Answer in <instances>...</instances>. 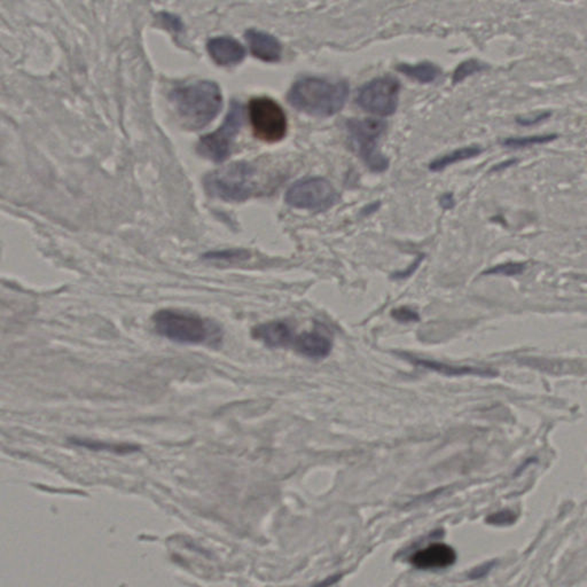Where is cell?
Here are the masks:
<instances>
[{
    "label": "cell",
    "mask_w": 587,
    "mask_h": 587,
    "mask_svg": "<svg viewBox=\"0 0 587 587\" xmlns=\"http://www.w3.org/2000/svg\"><path fill=\"white\" fill-rule=\"evenodd\" d=\"M151 322L158 335L176 343L218 345L224 335L222 327L216 321L174 309L156 312Z\"/></svg>",
    "instance_id": "obj_1"
},
{
    "label": "cell",
    "mask_w": 587,
    "mask_h": 587,
    "mask_svg": "<svg viewBox=\"0 0 587 587\" xmlns=\"http://www.w3.org/2000/svg\"><path fill=\"white\" fill-rule=\"evenodd\" d=\"M177 114L184 126L200 130L208 126L222 110V91L215 82L199 80L171 92Z\"/></svg>",
    "instance_id": "obj_2"
},
{
    "label": "cell",
    "mask_w": 587,
    "mask_h": 587,
    "mask_svg": "<svg viewBox=\"0 0 587 587\" xmlns=\"http://www.w3.org/2000/svg\"><path fill=\"white\" fill-rule=\"evenodd\" d=\"M349 96V85L343 80L329 82L306 77L297 80L289 91L290 105L299 112L315 117H329L343 108Z\"/></svg>",
    "instance_id": "obj_3"
},
{
    "label": "cell",
    "mask_w": 587,
    "mask_h": 587,
    "mask_svg": "<svg viewBox=\"0 0 587 587\" xmlns=\"http://www.w3.org/2000/svg\"><path fill=\"white\" fill-rule=\"evenodd\" d=\"M255 172V168L247 162L228 164L205 178V188L224 201L242 202L254 192Z\"/></svg>",
    "instance_id": "obj_4"
},
{
    "label": "cell",
    "mask_w": 587,
    "mask_h": 587,
    "mask_svg": "<svg viewBox=\"0 0 587 587\" xmlns=\"http://www.w3.org/2000/svg\"><path fill=\"white\" fill-rule=\"evenodd\" d=\"M347 128L366 165L374 172H385L389 168V160L380 151L378 142L387 128V123L380 119H350Z\"/></svg>",
    "instance_id": "obj_5"
},
{
    "label": "cell",
    "mask_w": 587,
    "mask_h": 587,
    "mask_svg": "<svg viewBox=\"0 0 587 587\" xmlns=\"http://www.w3.org/2000/svg\"><path fill=\"white\" fill-rule=\"evenodd\" d=\"M244 124V107L239 101L233 100L225 117L223 126L217 131L209 133L200 139L198 151L208 160L223 162L231 153L235 137Z\"/></svg>",
    "instance_id": "obj_6"
},
{
    "label": "cell",
    "mask_w": 587,
    "mask_h": 587,
    "mask_svg": "<svg viewBox=\"0 0 587 587\" xmlns=\"http://www.w3.org/2000/svg\"><path fill=\"white\" fill-rule=\"evenodd\" d=\"M249 119L257 138L265 142H280L286 135V114L274 100L262 96L249 103Z\"/></svg>",
    "instance_id": "obj_7"
},
{
    "label": "cell",
    "mask_w": 587,
    "mask_h": 587,
    "mask_svg": "<svg viewBox=\"0 0 587 587\" xmlns=\"http://www.w3.org/2000/svg\"><path fill=\"white\" fill-rule=\"evenodd\" d=\"M339 195L331 181L321 177L299 180L286 193L289 206L306 210H326L336 203Z\"/></svg>",
    "instance_id": "obj_8"
},
{
    "label": "cell",
    "mask_w": 587,
    "mask_h": 587,
    "mask_svg": "<svg viewBox=\"0 0 587 587\" xmlns=\"http://www.w3.org/2000/svg\"><path fill=\"white\" fill-rule=\"evenodd\" d=\"M401 85L390 76L376 78L360 87L357 103L366 112L374 115L390 116L396 112Z\"/></svg>",
    "instance_id": "obj_9"
},
{
    "label": "cell",
    "mask_w": 587,
    "mask_h": 587,
    "mask_svg": "<svg viewBox=\"0 0 587 587\" xmlns=\"http://www.w3.org/2000/svg\"><path fill=\"white\" fill-rule=\"evenodd\" d=\"M456 553L451 546L436 542L419 549L410 558L413 567L420 570H438L449 568L456 563Z\"/></svg>",
    "instance_id": "obj_10"
},
{
    "label": "cell",
    "mask_w": 587,
    "mask_h": 587,
    "mask_svg": "<svg viewBox=\"0 0 587 587\" xmlns=\"http://www.w3.org/2000/svg\"><path fill=\"white\" fill-rule=\"evenodd\" d=\"M292 345L296 352L311 359H324L333 349L331 337L317 328L311 332L299 334L294 340Z\"/></svg>",
    "instance_id": "obj_11"
},
{
    "label": "cell",
    "mask_w": 587,
    "mask_h": 587,
    "mask_svg": "<svg viewBox=\"0 0 587 587\" xmlns=\"http://www.w3.org/2000/svg\"><path fill=\"white\" fill-rule=\"evenodd\" d=\"M209 54L219 66L230 67L240 64L246 57V50L232 37H216L208 42Z\"/></svg>",
    "instance_id": "obj_12"
},
{
    "label": "cell",
    "mask_w": 587,
    "mask_h": 587,
    "mask_svg": "<svg viewBox=\"0 0 587 587\" xmlns=\"http://www.w3.org/2000/svg\"><path fill=\"white\" fill-rule=\"evenodd\" d=\"M251 335L270 348H285L294 343L295 340L292 328L285 321L280 320L257 325L251 331Z\"/></svg>",
    "instance_id": "obj_13"
},
{
    "label": "cell",
    "mask_w": 587,
    "mask_h": 587,
    "mask_svg": "<svg viewBox=\"0 0 587 587\" xmlns=\"http://www.w3.org/2000/svg\"><path fill=\"white\" fill-rule=\"evenodd\" d=\"M246 39L253 55L262 61L278 62L281 59L283 46L274 36L251 29L246 32Z\"/></svg>",
    "instance_id": "obj_14"
},
{
    "label": "cell",
    "mask_w": 587,
    "mask_h": 587,
    "mask_svg": "<svg viewBox=\"0 0 587 587\" xmlns=\"http://www.w3.org/2000/svg\"><path fill=\"white\" fill-rule=\"evenodd\" d=\"M401 357L404 359L408 360L410 363L414 364V365L420 366L424 369H430V371L440 373V374H445V376H494V373L489 371V369H473V367H467V366L449 365V364L440 363V362H435V360L421 359V358H417V357L411 356V355H401Z\"/></svg>",
    "instance_id": "obj_15"
},
{
    "label": "cell",
    "mask_w": 587,
    "mask_h": 587,
    "mask_svg": "<svg viewBox=\"0 0 587 587\" xmlns=\"http://www.w3.org/2000/svg\"><path fill=\"white\" fill-rule=\"evenodd\" d=\"M398 70L408 77L419 80L421 83H430L440 76V68L431 62H421L419 64H401L398 66Z\"/></svg>",
    "instance_id": "obj_16"
},
{
    "label": "cell",
    "mask_w": 587,
    "mask_h": 587,
    "mask_svg": "<svg viewBox=\"0 0 587 587\" xmlns=\"http://www.w3.org/2000/svg\"><path fill=\"white\" fill-rule=\"evenodd\" d=\"M482 148L478 146H469V147L460 148L456 151L449 153V154L444 155L442 158H437L430 163V170L431 171H442L445 168L449 167L451 164L458 163L461 161L469 160V158H475L481 154Z\"/></svg>",
    "instance_id": "obj_17"
},
{
    "label": "cell",
    "mask_w": 587,
    "mask_h": 587,
    "mask_svg": "<svg viewBox=\"0 0 587 587\" xmlns=\"http://www.w3.org/2000/svg\"><path fill=\"white\" fill-rule=\"evenodd\" d=\"M70 442L74 445L82 446L85 449H94V451H108V452L119 453V454L138 451V446L131 445V444L106 443V442L87 440V438H71Z\"/></svg>",
    "instance_id": "obj_18"
},
{
    "label": "cell",
    "mask_w": 587,
    "mask_h": 587,
    "mask_svg": "<svg viewBox=\"0 0 587 587\" xmlns=\"http://www.w3.org/2000/svg\"><path fill=\"white\" fill-rule=\"evenodd\" d=\"M558 138L556 135H533V137H521V138H508L503 142L504 146L510 148H522L533 146V144H547Z\"/></svg>",
    "instance_id": "obj_19"
},
{
    "label": "cell",
    "mask_w": 587,
    "mask_h": 587,
    "mask_svg": "<svg viewBox=\"0 0 587 587\" xmlns=\"http://www.w3.org/2000/svg\"><path fill=\"white\" fill-rule=\"evenodd\" d=\"M486 64H482L477 60H468V61L462 62L459 64V67L456 68L453 75V84L460 83L465 78L472 75L477 74L480 71H483L486 69Z\"/></svg>",
    "instance_id": "obj_20"
},
{
    "label": "cell",
    "mask_w": 587,
    "mask_h": 587,
    "mask_svg": "<svg viewBox=\"0 0 587 587\" xmlns=\"http://www.w3.org/2000/svg\"><path fill=\"white\" fill-rule=\"evenodd\" d=\"M251 254L247 251L235 249V251H214L205 256L208 260H226V262H241L248 260Z\"/></svg>",
    "instance_id": "obj_21"
},
{
    "label": "cell",
    "mask_w": 587,
    "mask_h": 587,
    "mask_svg": "<svg viewBox=\"0 0 587 587\" xmlns=\"http://www.w3.org/2000/svg\"><path fill=\"white\" fill-rule=\"evenodd\" d=\"M392 317L396 320L399 321V322H414V321H417L420 319V315L417 312L414 311L412 309L408 308V306H401V308H397L392 312Z\"/></svg>",
    "instance_id": "obj_22"
},
{
    "label": "cell",
    "mask_w": 587,
    "mask_h": 587,
    "mask_svg": "<svg viewBox=\"0 0 587 587\" xmlns=\"http://www.w3.org/2000/svg\"><path fill=\"white\" fill-rule=\"evenodd\" d=\"M513 512L510 510H500L497 513L491 514L490 517L486 519V522L490 524H496V526H505V524L514 523L515 521V515Z\"/></svg>",
    "instance_id": "obj_23"
},
{
    "label": "cell",
    "mask_w": 587,
    "mask_h": 587,
    "mask_svg": "<svg viewBox=\"0 0 587 587\" xmlns=\"http://www.w3.org/2000/svg\"><path fill=\"white\" fill-rule=\"evenodd\" d=\"M524 270V264L520 263H508L505 265H499V267H494L492 270L488 271L486 273H496V274H506V276H513L517 274Z\"/></svg>",
    "instance_id": "obj_24"
},
{
    "label": "cell",
    "mask_w": 587,
    "mask_h": 587,
    "mask_svg": "<svg viewBox=\"0 0 587 587\" xmlns=\"http://www.w3.org/2000/svg\"><path fill=\"white\" fill-rule=\"evenodd\" d=\"M552 116V112H542V114H538V115L533 116V117H517V122L520 124V126H536L538 123H542V121H545V119H549Z\"/></svg>",
    "instance_id": "obj_25"
},
{
    "label": "cell",
    "mask_w": 587,
    "mask_h": 587,
    "mask_svg": "<svg viewBox=\"0 0 587 587\" xmlns=\"http://www.w3.org/2000/svg\"><path fill=\"white\" fill-rule=\"evenodd\" d=\"M494 565H496L494 561L486 562V563L478 565L476 568L473 569L472 572H469V578L470 579H480V578L485 577L489 572H491Z\"/></svg>",
    "instance_id": "obj_26"
},
{
    "label": "cell",
    "mask_w": 587,
    "mask_h": 587,
    "mask_svg": "<svg viewBox=\"0 0 587 587\" xmlns=\"http://www.w3.org/2000/svg\"><path fill=\"white\" fill-rule=\"evenodd\" d=\"M341 577H342V574H333L331 577H327L324 581H321L320 583H318L317 585H315L313 587H331L332 585L335 584L337 581H340Z\"/></svg>",
    "instance_id": "obj_27"
},
{
    "label": "cell",
    "mask_w": 587,
    "mask_h": 587,
    "mask_svg": "<svg viewBox=\"0 0 587 587\" xmlns=\"http://www.w3.org/2000/svg\"><path fill=\"white\" fill-rule=\"evenodd\" d=\"M440 206L443 207L444 209L452 208L454 206V199H453L452 194H445V195L442 196Z\"/></svg>",
    "instance_id": "obj_28"
},
{
    "label": "cell",
    "mask_w": 587,
    "mask_h": 587,
    "mask_svg": "<svg viewBox=\"0 0 587 587\" xmlns=\"http://www.w3.org/2000/svg\"><path fill=\"white\" fill-rule=\"evenodd\" d=\"M517 163V160H510L506 161L504 163L498 164L496 167L492 169V171H499L503 170V169H506V168L510 167V165H514V164Z\"/></svg>",
    "instance_id": "obj_29"
}]
</instances>
